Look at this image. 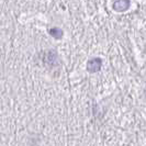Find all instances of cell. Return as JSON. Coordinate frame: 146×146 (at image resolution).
Returning <instances> with one entry per match:
<instances>
[{
  "instance_id": "1",
  "label": "cell",
  "mask_w": 146,
  "mask_h": 146,
  "mask_svg": "<svg viewBox=\"0 0 146 146\" xmlns=\"http://www.w3.org/2000/svg\"><path fill=\"white\" fill-rule=\"evenodd\" d=\"M101 65H102V62H101V59L100 58L90 59L87 64V69L90 72V73H96V72L100 70Z\"/></svg>"
},
{
  "instance_id": "2",
  "label": "cell",
  "mask_w": 146,
  "mask_h": 146,
  "mask_svg": "<svg viewBox=\"0 0 146 146\" xmlns=\"http://www.w3.org/2000/svg\"><path fill=\"white\" fill-rule=\"evenodd\" d=\"M130 6V2L129 0H117L114 3H113V8L117 10V11H125Z\"/></svg>"
}]
</instances>
